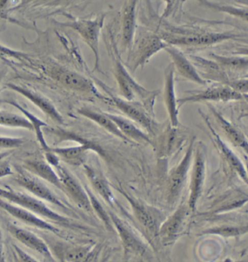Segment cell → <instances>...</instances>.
<instances>
[{"label": "cell", "instance_id": "cell-19", "mask_svg": "<svg viewBox=\"0 0 248 262\" xmlns=\"http://www.w3.org/2000/svg\"><path fill=\"white\" fill-rule=\"evenodd\" d=\"M163 98L165 107L168 112L170 126L178 128L179 125V108L178 99L175 91V69L170 63L165 71L164 91Z\"/></svg>", "mask_w": 248, "mask_h": 262}, {"label": "cell", "instance_id": "cell-10", "mask_svg": "<svg viewBox=\"0 0 248 262\" xmlns=\"http://www.w3.org/2000/svg\"><path fill=\"white\" fill-rule=\"evenodd\" d=\"M49 75L53 80L62 84L66 89L83 94H92L103 98L98 92L94 82L84 76L68 70L64 67H53Z\"/></svg>", "mask_w": 248, "mask_h": 262}, {"label": "cell", "instance_id": "cell-30", "mask_svg": "<svg viewBox=\"0 0 248 262\" xmlns=\"http://www.w3.org/2000/svg\"><path fill=\"white\" fill-rule=\"evenodd\" d=\"M0 103H8V104L14 106L15 108L18 110V111H20V113L23 114L24 116L32 123V126L34 127V131L36 133V136H37L38 142H39L40 146H42L43 151H44V152H48L50 149H51V146L48 145L47 141H46V139H44V134H43V129L48 126V124L39 120V119L38 118L37 116H35V115H34L33 114L29 113L28 110H26L21 105L19 104L18 102L13 101V100L5 99L3 100V101H0Z\"/></svg>", "mask_w": 248, "mask_h": 262}, {"label": "cell", "instance_id": "cell-17", "mask_svg": "<svg viewBox=\"0 0 248 262\" xmlns=\"http://www.w3.org/2000/svg\"><path fill=\"white\" fill-rule=\"evenodd\" d=\"M199 113H200L202 118L204 119L207 126L209 128L210 132H211V138L212 139H213V142H214L215 147L219 151L222 158L224 159L226 163L230 165V168H232L236 173L238 174L239 177L242 179V180L244 181L245 184H247V170H246V168L244 167L242 162L239 159L238 156L232 151L230 146L227 145L224 141L220 139V136L215 132L214 129L212 127L211 124L210 123L209 120H208V118H207L206 115L202 113H201L200 111H199Z\"/></svg>", "mask_w": 248, "mask_h": 262}, {"label": "cell", "instance_id": "cell-4", "mask_svg": "<svg viewBox=\"0 0 248 262\" xmlns=\"http://www.w3.org/2000/svg\"><path fill=\"white\" fill-rule=\"evenodd\" d=\"M105 19H106V15L103 14L99 15L94 20L79 19V20H71L64 23H59L60 25L63 27L72 29L82 38L84 42L94 53L95 58L94 72L97 71L101 73L103 72L100 64L99 39Z\"/></svg>", "mask_w": 248, "mask_h": 262}, {"label": "cell", "instance_id": "cell-16", "mask_svg": "<svg viewBox=\"0 0 248 262\" xmlns=\"http://www.w3.org/2000/svg\"><path fill=\"white\" fill-rule=\"evenodd\" d=\"M6 86L8 89L18 93L24 98H27L29 101L39 108L46 116L49 117L56 123L60 124V125L63 123V118L61 114L58 113V110L51 103V101L42 95L36 92L33 90L29 89L27 88L23 87V86L18 85V84L8 83L6 84Z\"/></svg>", "mask_w": 248, "mask_h": 262}, {"label": "cell", "instance_id": "cell-7", "mask_svg": "<svg viewBox=\"0 0 248 262\" xmlns=\"http://www.w3.org/2000/svg\"><path fill=\"white\" fill-rule=\"evenodd\" d=\"M96 81L103 91L107 94L110 103H112L122 113L125 114V116L128 117L131 121L141 125L148 134H154V123L150 118L149 115L146 113V110L142 104L136 101H127L125 98L119 97L111 91L109 87L106 84L99 80Z\"/></svg>", "mask_w": 248, "mask_h": 262}, {"label": "cell", "instance_id": "cell-5", "mask_svg": "<svg viewBox=\"0 0 248 262\" xmlns=\"http://www.w3.org/2000/svg\"><path fill=\"white\" fill-rule=\"evenodd\" d=\"M194 149L195 138L194 137L189 143L182 159L169 173L167 180V202L170 206L175 205L182 195L183 189L187 180L188 174L192 166Z\"/></svg>", "mask_w": 248, "mask_h": 262}, {"label": "cell", "instance_id": "cell-33", "mask_svg": "<svg viewBox=\"0 0 248 262\" xmlns=\"http://www.w3.org/2000/svg\"><path fill=\"white\" fill-rule=\"evenodd\" d=\"M201 5H204L206 8L210 9L220 12V13H227L232 15L235 18L241 19V20L247 21V8L243 7H237L235 5L218 4V3H213L209 1H201Z\"/></svg>", "mask_w": 248, "mask_h": 262}, {"label": "cell", "instance_id": "cell-34", "mask_svg": "<svg viewBox=\"0 0 248 262\" xmlns=\"http://www.w3.org/2000/svg\"><path fill=\"white\" fill-rule=\"evenodd\" d=\"M0 125L34 130L32 123L25 117L7 112L0 111Z\"/></svg>", "mask_w": 248, "mask_h": 262}, {"label": "cell", "instance_id": "cell-37", "mask_svg": "<svg viewBox=\"0 0 248 262\" xmlns=\"http://www.w3.org/2000/svg\"><path fill=\"white\" fill-rule=\"evenodd\" d=\"M0 57H10L18 60L28 59V54L23 52L15 51L0 44Z\"/></svg>", "mask_w": 248, "mask_h": 262}, {"label": "cell", "instance_id": "cell-22", "mask_svg": "<svg viewBox=\"0 0 248 262\" xmlns=\"http://www.w3.org/2000/svg\"><path fill=\"white\" fill-rule=\"evenodd\" d=\"M9 233L20 244L30 248L44 257L53 260V256L47 244L38 236L27 229L9 224L7 227Z\"/></svg>", "mask_w": 248, "mask_h": 262}, {"label": "cell", "instance_id": "cell-26", "mask_svg": "<svg viewBox=\"0 0 248 262\" xmlns=\"http://www.w3.org/2000/svg\"><path fill=\"white\" fill-rule=\"evenodd\" d=\"M212 113L214 115L215 120L218 122L222 132L225 134L226 137L236 147L243 150L244 152H247L248 144L247 138L233 124L227 120L223 115L215 110L211 104H208Z\"/></svg>", "mask_w": 248, "mask_h": 262}, {"label": "cell", "instance_id": "cell-23", "mask_svg": "<svg viewBox=\"0 0 248 262\" xmlns=\"http://www.w3.org/2000/svg\"><path fill=\"white\" fill-rule=\"evenodd\" d=\"M24 168L28 173L33 174L38 179L46 181L63 191L59 177L55 169L47 161L39 158H32L24 161Z\"/></svg>", "mask_w": 248, "mask_h": 262}, {"label": "cell", "instance_id": "cell-15", "mask_svg": "<svg viewBox=\"0 0 248 262\" xmlns=\"http://www.w3.org/2000/svg\"><path fill=\"white\" fill-rule=\"evenodd\" d=\"M0 208L13 218L16 219L25 225L53 233L60 232L59 229L52 225L51 222H48L38 215L34 214L32 212L29 211L28 210L24 209L21 207L13 204L10 202L0 200Z\"/></svg>", "mask_w": 248, "mask_h": 262}, {"label": "cell", "instance_id": "cell-6", "mask_svg": "<svg viewBox=\"0 0 248 262\" xmlns=\"http://www.w3.org/2000/svg\"><path fill=\"white\" fill-rule=\"evenodd\" d=\"M117 189L128 202L131 207L132 214L138 223L151 237L158 238L160 226L165 220L163 213L156 208L148 206L139 200L136 199L131 194L125 192L120 186H119Z\"/></svg>", "mask_w": 248, "mask_h": 262}, {"label": "cell", "instance_id": "cell-21", "mask_svg": "<svg viewBox=\"0 0 248 262\" xmlns=\"http://www.w3.org/2000/svg\"><path fill=\"white\" fill-rule=\"evenodd\" d=\"M165 51H167L171 58L174 69L178 71L179 75L182 77L199 85L208 84V82L201 78V76L198 73L197 69L190 60L188 59L178 48L169 46L165 48Z\"/></svg>", "mask_w": 248, "mask_h": 262}, {"label": "cell", "instance_id": "cell-2", "mask_svg": "<svg viewBox=\"0 0 248 262\" xmlns=\"http://www.w3.org/2000/svg\"><path fill=\"white\" fill-rule=\"evenodd\" d=\"M0 198L16 206L21 207L24 209L28 210L43 220L46 219L49 222H53L61 227L81 229L80 226L76 225L70 218L51 209L44 202L35 196L18 192L9 187H0Z\"/></svg>", "mask_w": 248, "mask_h": 262}, {"label": "cell", "instance_id": "cell-41", "mask_svg": "<svg viewBox=\"0 0 248 262\" xmlns=\"http://www.w3.org/2000/svg\"><path fill=\"white\" fill-rule=\"evenodd\" d=\"M5 74L6 72L3 70H0V90H1L2 82H3V79H4Z\"/></svg>", "mask_w": 248, "mask_h": 262}, {"label": "cell", "instance_id": "cell-32", "mask_svg": "<svg viewBox=\"0 0 248 262\" xmlns=\"http://www.w3.org/2000/svg\"><path fill=\"white\" fill-rule=\"evenodd\" d=\"M210 56L213 61L218 63L223 70L234 72H247L248 61L247 57L226 56L211 53Z\"/></svg>", "mask_w": 248, "mask_h": 262}, {"label": "cell", "instance_id": "cell-25", "mask_svg": "<svg viewBox=\"0 0 248 262\" xmlns=\"http://www.w3.org/2000/svg\"><path fill=\"white\" fill-rule=\"evenodd\" d=\"M109 217L111 223L113 224L123 243L125 250L138 254H145V245L143 244L142 241L136 235L131 229L129 228L128 226L115 213H110Z\"/></svg>", "mask_w": 248, "mask_h": 262}, {"label": "cell", "instance_id": "cell-43", "mask_svg": "<svg viewBox=\"0 0 248 262\" xmlns=\"http://www.w3.org/2000/svg\"></svg>", "mask_w": 248, "mask_h": 262}, {"label": "cell", "instance_id": "cell-27", "mask_svg": "<svg viewBox=\"0 0 248 262\" xmlns=\"http://www.w3.org/2000/svg\"><path fill=\"white\" fill-rule=\"evenodd\" d=\"M108 117L112 120L114 123L118 127L119 130L127 139L132 142V140L138 143H144L154 146V143L147 133L144 132L134 125L133 122L125 117L106 113Z\"/></svg>", "mask_w": 248, "mask_h": 262}, {"label": "cell", "instance_id": "cell-39", "mask_svg": "<svg viewBox=\"0 0 248 262\" xmlns=\"http://www.w3.org/2000/svg\"><path fill=\"white\" fill-rule=\"evenodd\" d=\"M8 152L0 154V179L8 177V176L13 175V171L10 163L7 160H5V158L8 157Z\"/></svg>", "mask_w": 248, "mask_h": 262}, {"label": "cell", "instance_id": "cell-13", "mask_svg": "<svg viewBox=\"0 0 248 262\" xmlns=\"http://www.w3.org/2000/svg\"><path fill=\"white\" fill-rule=\"evenodd\" d=\"M230 32L199 33L184 36H170L163 39L170 46H207L240 37Z\"/></svg>", "mask_w": 248, "mask_h": 262}, {"label": "cell", "instance_id": "cell-12", "mask_svg": "<svg viewBox=\"0 0 248 262\" xmlns=\"http://www.w3.org/2000/svg\"><path fill=\"white\" fill-rule=\"evenodd\" d=\"M54 168L61 181L63 192L70 196L71 200L81 209L87 212L92 211L87 193L75 176L60 163Z\"/></svg>", "mask_w": 248, "mask_h": 262}, {"label": "cell", "instance_id": "cell-24", "mask_svg": "<svg viewBox=\"0 0 248 262\" xmlns=\"http://www.w3.org/2000/svg\"><path fill=\"white\" fill-rule=\"evenodd\" d=\"M137 1L124 3L122 13V43L125 49L130 50L133 43L136 28Z\"/></svg>", "mask_w": 248, "mask_h": 262}, {"label": "cell", "instance_id": "cell-9", "mask_svg": "<svg viewBox=\"0 0 248 262\" xmlns=\"http://www.w3.org/2000/svg\"><path fill=\"white\" fill-rule=\"evenodd\" d=\"M17 173L14 177V182L20 187L28 191L34 196L42 201L48 202L64 211H70V206L63 203L51 189L43 184L39 179L35 178L25 170L16 168Z\"/></svg>", "mask_w": 248, "mask_h": 262}, {"label": "cell", "instance_id": "cell-36", "mask_svg": "<svg viewBox=\"0 0 248 262\" xmlns=\"http://www.w3.org/2000/svg\"><path fill=\"white\" fill-rule=\"evenodd\" d=\"M177 128H173L170 126V129L163 138V142L160 144V154L162 156L166 157L172 154V151L175 149L176 144Z\"/></svg>", "mask_w": 248, "mask_h": 262}, {"label": "cell", "instance_id": "cell-38", "mask_svg": "<svg viewBox=\"0 0 248 262\" xmlns=\"http://www.w3.org/2000/svg\"><path fill=\"white\" fill-rule=\"evenodd\" d=\"M23 144V139L0 136V149H15L20 147Z\"/></svg>", "mask_w": 248, "mask_h": 262}, {"label": "cell", "instance_id": "cell-35", "mask_svg": "<svg viewBox=\"0 0 248 262\" xmlns=\"http://www.w3.org/2000/svg\"><path fill=\"white\" fill-rule=\"evenodd\" d=\"M247 232V226H220L213 228L206 229L201 232L200 235L213 234L224 237H234L243 235Z\"/></svg>", "mask_w": 248, "mask_h": 262}, {"label": "cell", "instance_id": "cell-11", "mask_svg": "<svg viewBox=\"0 0 248 262\" xmlns=\"http://www.w3.org/2000/svg\"><path fill=\"white\" fill-rule=\"evenodd\" d=\"M244 95L236 92L232 89L223 84H215L207 88L200 91L192 93L186 97L178 99V108L188 103L199 102H229V101H240L244 99Z\"/></svg>", "mask_w": 248, "mask_h": 262}, {"label": "cell", "instance_id": "cell-40", "mask_svg": "<svg viewBox=\"0 0 248 262\" xmlns=\"http://www.w3.org/2000/svg\"><path fill=\"white\" fill-rule=\"evenodd\" d=\"M15 251L18 255V258H20L22 262H38L37 260L34 259L33 257L29 256L27 253L24 252L23 250L20 249L18 246H15Z\"/></svg>", "mask_w": 248, "mask_h": 262}, {"label": "cell", "instance_id": "cell-1", "mask_svg": "<svg viewBox=\"0 0 248 262\" xmlns=\"http://www.w3.org/2000/svg\"><path fill=\"white\" fill-rule=\"evenodd\" d=\"M109 40L111 42L110 54L114 63V75L122 97L127 101H132L136 96H137L143 103V106L146 111L153 112L154 100L158 92L144 89L133 80L120 58L117 46L115 45V39L111 34L110 35Z\"/></svg>", "mask_w": 248, "mask_h": 262}, {"label": "cell", "instance_id": "cell-28", "mask_svg": "<svg viewBox=\"0 0 248 262\" xmlns=\"http://www.w3.org/2000/svg\"><path fill=\"white\" fill-rule=\"evenodd\" d=\"M83 168L84 173L95 192H97L108 204H113L115 200V195L102 173L86 164L83 165Z\"/></svg>", "mask_w": 248, "mask_h": 262}, {"label": "cell", "instance_id": "cell-3", "mask_svg": "<svg viewBox=\"0 0 248 262\" xmlns=\"http://www.w3.org/2000/svg\"><path fill=\"white\" fill-rule=\"evenodd\" d=\"M61 141H73L79 143L78 146L71 147H51L49 151L56 155L58 160H62L72 166H83L85 165L87 156L91 151L97 153L101 158L107 159V155L98 144L93 141L84 139L82 136L70 132L63 130L61 135Z\"/></svg>", "mask_w": 248, "mask_h": 262}, {"label": "cell", "instance_id": "cell-42", "mask_svg": "<svg viewBox=\"0 0 248 262\" xmlns=\"http://www.w3.org/2000/svg\"><path fill=\"white\" fill-rule=\"evenodd\" d=\"M224 262H243V261H228V260H227V261H225Z\"/></svg>", "mask_w": 248, "mask_h": 262}, {"label": "cell", "instance_id": "cell-8", "mask_svg": "<svg viewBox=\"0 0 248 262\" xmlns=\"http://www.w3.org/2000/svg\"><path fill=\"white\" fill-rule=\"evenodd\" d=\"M191 169L189 196L187 203L190 212L194 213L197 209V203L202 192L206 178V156L200 144H198L197 148L194 149Z\"/></svg>", "mask_w": 248, "mask_h": 262}, {"label": "cell", "instance_id": "cell-29", "mask_svg": "<svg viewBox=\"0 0 248 262\" xmlns=\"http://www.w3.org/2000/svg\"><path fill=\"white\" fill-rule=\"evenodd\" d=\"M78 113L82 116L85 117V118L94 122L100 127H103L104 130L108 131L110 134L116 136L121 140L126 141V142H131L125 136L122 135L118 127L114 123L112 120L108 117L107 114L99 113V112L95 111L92 108L85 107V106L79 108Z\"/></svg>", "mask_w": 248, "mask_h": 262}, {"label": "cell", "instance_id": "cell-14", "mask_svg": "<svg viewBox=\"0 0 248 262\" xmlns=\"http://www.w3.org/2000/svg\"><path fill=\"white\" fill-rule=\"evenodd\" d=\"M190 213L187 203H183L162 223L160 227L158 238L162 244L168 246L173 244L178 237L184 223Z\"/></svg>", "mask_w": 248, "mask_h": 262}, {"label": "cell", "instance_id": "cell-20", "mask_svg": "<svg viewBox=\"0 0 248 262\" xmlns=\"http://www.w3.org/2000/svg\"><path fill=\"white\" fill-rule=\"evenodd\" d=\"M192 63L197 69L201 78L218 82L220 84L231 87L234 79H230L226 70L213 60L206 59L200 56H190Z\"/></svg>", "mask_w": 248, "mask_h": 262}, {"label": "cell", "instance_id": "cell-18", "mask_svg": "<svg viewBox=\"0 0 248 262\" xmlns=\"http://www.w3.org/2000/svg\"><path fill=\"white\" fill-rule=\"evenodd\" d=\"M168 46L163 38L159 35L151 33L146 34L141 38L136 48L133 70L135 71L136 69L145 64L151 57L165 50Z\"/></svg>", "mask_w": 248, "mask_h": 262}, {"label": "cell", "instance_id": "cell-31", "mask_svg": "<svg viewBox=\"0 0 248 262\" xmlns=\"http://www.w3.org/2000/svg\"><path fill=\"white\" fill-rule=\"evenodd\" d=\"M91 247L85 246H65L56 244L53 251L66 262H82L88 256Z\"/></svg>", "mask_w": 248, "mask_h": 262}]
</instances>
